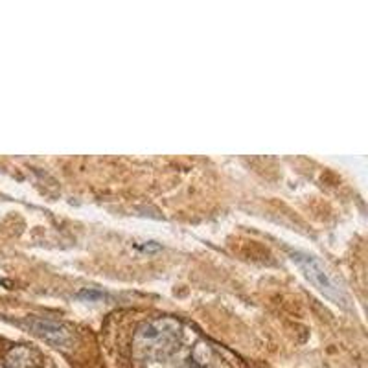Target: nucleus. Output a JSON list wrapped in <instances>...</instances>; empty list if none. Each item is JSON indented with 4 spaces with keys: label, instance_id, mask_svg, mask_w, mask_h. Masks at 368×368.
I'll use <instances>...</instances> for the list:
<instances>
[{
    "label": "nucleus",
    "instance_id": "obj_1",
    "mask_svg": "<svg viewBox=\"0 0 368 368\" xmlns=\"http://www.w3.org/2000/svg\"><path fill=\"white\" fill-rule=\"evenodd\" d=\"M180 341V323L170 317L142 324L135 335V354L144 361L166 359Z\"/></svg>",
    "mask_w": 368,
    "mask_h": 368
},
{
    "label": "nucleus",
    "instance_id": "obj_2",
    "mask_svg": "<svg viewBox=\"0 0 368 368\" xmlns=\"http://www.w3.org/2000/svg\"><path fill=\"white\" fill-rule=\"evenodd\" d=\"M293 261L301 267L305 278L310 280L326 298L335 302L337 305L348 308V296H346V293L342 291V288L332 274L324 269V265L317 258L310 256V254H302V252H295L293 254Z\"/></svg>",
    "mask_w": 368,
    "mask_h": 368
},
{
    "label": "nucleus",
    "instance_id": "obj_3",
    "mask_svg": "<svg viewBox=\"0 0 368 368\" xmlns=\"http://www.w3.org/2000/svg\"><path fill=\"white\" fill-rule=\"evenodd\" d=\"M24 326H26L33 335H37L40 341H45L46 345H50L52 348H58V350L68 352L72 350L74 345H76V335L67 324L59 323L55 319H48V317H28L24 320Z\"/></svg>",
    "mask_w": 368,
    "mask_h": 368
},
{
    "label": "nucleus",
    "instance_id": "obj_4",
    "mask_svg": "<svg viewBox=\"0 0 368 368\" xmlns=\"http://www.w3.org/2000/svg\"><path fill=\"white\" fill-rule=\"evenodd\" d=\"M4 364L6 368H45V359L39 350L21 345L8 352Z\"/></svg>",
    "mask_w": 368,
    "mask_h": 368
},
{
    "label": "nucleus",
    "instance_id": "obj_5",
    "mask_svg": "<svg viewBox=\"0 0 368 368\" xmlns=\"http://www.w3.org/2000/svg\"><path fill=\"white\" fill-rule=\"evenodd\" d=\"M212 355H214V354H212L210 346L205 345V342H199V345L195 346V348H193L192 359L195 361V363H197L199 367H202V364L210 363Z\"/></svg>",
    "mask_w": 368,
    "mask_h": 368
},
{
    "label": "nucleus",
    "instance_id": "obj_6",
    "mask_svg": "<svg viewBox=\"0 0 368 368\" xmlns=\"http://www.w3.org/2000/svg\"><path fill=\"white\" fill-rule=\"evenodd\" d=\"M80 298H87V301H98V298H104V293H99V291H81Z\"/></svg>",
    "mask_w": 368,
    "mask_h": 368
},
{
    "label": "nucleus",
    "instance_id": "obj_7",
    "mask_svg": "<svg viewBox=\"0 0 368 368\" xmlns=\"http://www.w3.org/2000/svg\"><path fill=\"white\" fill-rule=\"evenodd\" d=\"M142 251H158V249H161V245H158V243H155V242H148V245H142Z\"/></svg>",
    "mask_w": 368,
    "mask_h": 368
}]
</instances>
